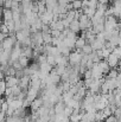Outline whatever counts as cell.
Listing matches in <instances>:
<instances>
[{"mask_svg": "<svg viewBox=\"0 0 121 122\" xmlns=\"http://www.w3.org/2000/svg\"><path fill=\"white\" fill-rule=\"evenodd\" d=\"M1 18L4 20L12 19V10L11 8H2V15H1Z\"/></svg>", "mask_w": 121, "mask_h": 122, "instance_id": "10", "label": "cell"}, {"mask_svg": "<svg viewBox=\"0 0 121 122\" xmlns=\"http://www.w3.org/2000/svg\"><path fill=\"white\" fill-rule=\"evenodd\" d=\"M40 32H42V33H50V32H51V29L49 27V25H44V24H43V26H42V29H40Z\"/></svg>", "mask_w": 121, "mask_h": 122, "instance_id": "29", "label": "cell"}, {"mask_svg": "<svg viewBox=\"0 0 121 122\" xmlns=\"http://www.w3.org/2000/svg\"><path fill=\"white\" fill-rule=\"evenodd\" d=\"M16 98H18V100H20V101L25 100V98H26V92H24V91H20V94H19V95H18Z\"/></svg>", "mask_w": 121, "mask_h": 122, "instance_id": "35", "label": "cell"}, {"mask_svg": "<svg viewBox=\"0 0 121 122\" xmlns=\"http://www.w3.org/2000/svg\"><path fill=\"white\" fill-rule=\"evenodd\" d=\"M81 119H82V115H81V114L70 115V116H69V121H71V122H79Z\"/></svg>", "mask_w": 121, "mask_h": 122, "instance_id": "22", "label": "cell"}, {"mask_svg": "<svg viewBox=\"0 0 121 122\" xmlns=\"http://www.w3.org/2000/svg\"><path fill=\"white\" fill-rule=\"evenodd\" d=\"M71 5H73V10H80L81 6H82V1L81 0H75V1L71 2Z\"/></svg>", "mask_w": 121, "mask_h": 122, "instance_id": "23", "label": "cell"}, {"mask_svg": "<svg viewBox=\"0 0 121 122\" xmlns=\"http://www.w3.org/2000/svg\"><path fill=\"white\" fill-rule=\"evenodd\" d=\"M11 94H12V88L6 86V89H5V91H4V96L6 97V96H8V95H11Z\"/></svg>", "mask_w": 121, "mask_h": 122, "instance_id": "36", "label": "cell"}, {"mask_svg": "<svg viewBox=\"0 0 121 122\" xmlns=\"http://www.w3.org/2000/svg\"><path fill=\"white\" fill-rule=\"evenodd\" d=\"M36 122H43V121H42L40 119H37V121H36Z\"/></svg>", "mask_w": 121, "mask_h": 122, "instance_id": "43", "label": "cell"}, {"mask_svg": "<svg viewBox=\"0 0 121 122\" xmlns=\"http://www.w3.org/2000/svg\"><path fill=\"white\" fill-rule=\"evenodd\" d=\"M4 38H5V36H4V35L0 32V44H1V41H4Z\"/></svg>", "mask_w": 121, "mask_h": 122, "instance_id": "40", "label": "cell"}, {"mask_svg": "<svg viewBox=\"0 0 121 122\" xmlns=\"http://www.w3.org/2000/svg\"><path fill=\"white\" fill-rule=\"evenodd\" d=\"M112 53H114L118 58H120L121 57V47L120 46H115V47H114V50L112 51Z\"/></svg>", "mask_w": 121, "mask_h": 122, "instance_id": "27", "label": "cell"}, {"mask_svg": "<svg viewBox=\"0 0 121 122\" xmlns=\"http://www.w3.org/2000/svg\"><path fill=\"white\" fill-rule=\"evenodd\" d=\"M29 68L32 70V72H37V71H39V63L33 61L31 64H29Z\"/></svg>", "mask_w": 121, "mask_h": 122, "instance_id": "16", "label": "cell"}, {"mask_svg": "<svg viewBox=\"0 0 121 122\" xmlns=\"http://www.w3.org/2000/svg\"><path fill=\"white\" fill-rule=\"evenodd\" d=\"M103 43L105 41H100V39H96V37H95V41L90 44V46H91L93 51H97V50H101L103 47Z\"/></svg>", "mask_w": 121, "mask_h": 122, "instance_id": "7", "label": "cell"}, {"mask_svg": "<svg viewBox=\"0 0 121 122\" xmlns=\"http://www.w3.org/2000/svg\"><path fill=\"white\" fill-rule=\"evenodd\" d=\"M7 108H8V104H7L6 101H4V102L1 103V110H0V112H6Z\"/></svg>", "mask_w": 121, "mask_h": 122, "instance_id": "38", "label": "cell"}, {"mask_svg": "<svg viewBox=\"0 0 121 122\" xmlns=\"http://www.w3.org/2000/svg\"><path fill=\"white\" fill-rule=\"evenodd\" d=\"M85 44V41L81 37H77V39L75 41V49H82V46Z\"/></svg>", "mask_w": 121, "mask_h": 122, "instance_id": "18", "label": "cell"}, {"mask_svg": "<svg viewBox=\"0 0 121 122\" xmlns=\"http://www.w3.org/2000/svg\"><path fill=\"white\" fill-rule=\"evenodd\" d=\"M85 78H91V71H90V69H87L83 72V80H85Z\"/></svg>", "mask_w": 121, "mask_h": 122, "instance_id": "32", "label": "cell"}, {"mask_svg": "<svg viewBox=\"0 0 121 122\" xmlns=\"http://www.w3.org/2000/svg\"><path fill=\"white\" fill-rule=\"evenodd\" d=\"M12 88V95H14L16 97L20 94V91H21V89L19 88V85H13V86H11Z\"/></svg>", "mask_w": 121, "mask_h": 122, "instance_id": "21", "label": "cell"}, {"mask_svg": "<svg viewBox=\"0 0 121 122\" xmlns=\"http://www.w3.org/2000/svg\"><path fill=\"white\" fill-rule=\"evenodd\" d=\"M91 51H93V49H91L90 44H84L82 46V49H81V53L82 55H89Z\"/></svg>", "mask_w": 121, "mask_h": 122, "instance_id": "14", "label": "cell"}, {"mask_svg": "<svg viewBox=\"0 0 121 122\" xmlns=\"http://www.w3.org/2000/svg\"><path fill=\"white\" fill-rule=\"evenodd\" d=\"M4 74H5V76H14V74H16V69H13L12 66H10Z\"/></svg>", "mask_w": 121, "mask_h": 122, "instance_id": "24", "label": "cell"}, {"mask_svg": "<svg viewBox=\"0 0 121 122\" xmlns=\"http://www.w3.org/2000/svg\"><path fill=\"white\" fill-rule=\"evenodd\" d=\"M62 23H63L64 29H68V27H69V24H70V20H69L68 18H65V19H63V20H62Z\"/></svg>", "mask_w": 121, "mask_h": 122, "instance_id": "37", "label": "cell"}, {"mask_svg": "<svg viewBox=\"0 0 121 122\" xmlns=\"http://www.w3.org/2000/svg\"><path fill=\"white\" fill-rule=\"evenodd\" d=\"M62 41H63V44H64L67 47H69L71 51L75 50V41H76L75 39H70V38H67V37H65Z\"/></svg>", "mask_w": 121, "mask_h": 122, "instance_id": "9", "label": "cell"}, {"mask_svg": "<svg viewBox=\"0 0 121 122\" xmlns=\"http://www.w3.org/2000/svg\"><path fill=\"white\" fill-rule=\"evenodd\" d=\"M53 66H51L49 63H46V62H44V63H42L39 64V70L40 71H43V72H45V74H49L50 71H51V69H52Z\"/></svg>", "mask_w": 121, "mask_h": 122, "instance_id": "11", "label": "cell"}, {"mask_svg": "<svg viewBox=\"0 0 121 122\" xmlns=\"http://www.w3.org/2000/svg\"><path fill=\"white\" fill-rule=\"evenodd\" d=\"M13 69H16V70H20V69H23L21 68V65L19 64V62L18 61H14V62H12V65H11Z\"/></svg>", "mask_w": 121, "mask_h": 122, "instance_id": "30", "label": "cell"}, {"mask_svg": "<svg viewBox=\"0 0 121 122\" xmlns=\"http://www.w3.org/2000/svg\"><path fill=\"white\" fill-rule=\"evenodd\" d=\"M70 31H73V32H75V33H80L81 32V29H80V24H79V20H76V19H74V20H71L70 21V24H69V27H68Z\"/></svg>", "mask_w": 121, "mask_h": 122, "instance_id": "4", "label": "cell"}, {"mask_svg": "<svg viewBox=\"0 0 121 122\" xmlns=\"http://www.w3.org/2000/svg\"><path fill=\"white\" fill-rule=\"evenodd\" d=\"M113 115L115 116V119L118 120V122H120V120H121V107L120 108H115V110L113 112Z\"/></svg>", "mask_w": 121, "mask_h": 122, "instance_id": "20", "label": "cell"}, {"mask_svg": "<svg viewBox=\"0 0 121 122\" xmlns=\"http://www.w3.org/2000/svg\"><path fill=\"white\" fill-rule=\"evenodd\" d=\"M14 76L17 77V78H21L23 76H24V70L23 69H20V70H16V74H14Z\"/></svg>", "mask_w": 121, "mask_h": 122, "instance_id": "31", "label": "cell"}, {"mask_svg": "<svg viewBox=\"0 0 121 122\" xmlns=\"http://www.w3.org/2000/svg\"><path fill=\"white\" fill-rule=\"evenodd\" d=\"M2 96H4V92H2V91H0V97H2Z\"/></svg>", "mask_w": 121, "mask_h": 122, "instance_id": "42", "label": "cell"}, {"mask_svg": "<svg viewBox=\"0 0 121 122\" xmlns=\"http://www.w3.org/2000/svg\"><path fill=\"white\" fill-rule=\"evenodd\" d=\"M118 74H120L116 69H114V68H110V70L108 71V74L105 76V78H115L116 76H118Z\"/></svg>", "mask_w": 121, "mask_h": 122, "instance_id": "12", "label": "cell"}, {"mask_svg": "<svg viewBox=\"0 0 121 122\" xmlns=\"http://www.w3.org/2000/svg\"><path fill=\"white\" fill-rule=\"evenodd\" d=\"M82 53L80 52H77V51H75V50H73V51H70V53H69V56H68V61H69V65H76V64H80L81 59H82Z\"/></svg>", "mask_w": 121, "mask_h": 122, "instance_id": "1", "label": "cell"}, {"mask_svg": "<svg viewBox=\"0 0 121 122\" xmlns=\"http://www.w3.org/2000/svg\"><path fill=\"white\" fill-rule=\"evenodd\" d=\"M101 52H102V57H103V59H106V58L108 57V55L110 53V52H109L107 49H105V47H102V49H101Z\"/></svg>", "mask_w": 121, "mask_h": 122, "instance_id": "34", "label": "cell"}, {"mask_svg": "<svg viewBox=\"0 0 121 122\" xmlns=\"http://www.w3.org/2000/svg\"><path fill=\"white\" fill-rule=\"evenodd\" d=\"M56 30H58V31H63L64 30V26H63V23H62L61 19H58L56 21Z\"/></svg>", "mask_w": 121, "mask_h": 122, "instance_id": "28", "label": "cell"}, {"mask_svg": "<svg viewBox=\"0 0 121 122\" xmlns=\"http://www.w3.org/2000/svg\"><path fill=\"white\" fill-rule=\"evenodd\" d=\"M105 61L108 63V65H109L110 68H115V66H116V64L120 62V58H118L114 53H112V52H110V53L108 55V57H107Z\"/></svg>", "mask_w": 121, "mask_h": 122, "instance_id": "2", "label": "cell"}, {"mask_svg": "<svg viewBox=\"0 0 121 122\" xmlns=\"http://www.w3.org/2000/svg\"><path fill=\"white\" fill-rule=\"evenodd\" d=\"M46 63H49L51 66H55L56 63H55V56L52 55H46Z\"/></svg>", "mask_w": 121, "mask_h": 122, "instance_id": "19", "label": "cell"}, {"mask_svg": "<svg viewBox=\"0 0 121 122\" xmlns=\"http://www.w3.org/2000/svg\"><path fill=\"white\" fill-rule=\"evenodd\" d=\"M96 6H97V0H88V7L89 8L96 10Z\"/></svg>", "mask_w": 121, "mask_h": 122, "instance_id": "26", "label": "cell"}, {"mask_svg": "<svg viewBox=\"0 0 121 122\" xmlns=\"http://www.w3.org/2000/svg\"><path fill=\"white\" fill-rule=\"evenodd\" d=\"M0 32H1L5 37H7V36H8V29H7L2 23H1V25H0Z\"/></svg>", "mask_w": 121, "mask_h": 122, "instance_id": "25", "label": "cell"}, {"mask_svg": "<svg viewBox=\"0 0 121 122\" xmlns=\"http://www.w3.org/2000/svg\"><path fill=\"white\" fill-rule=\"evenodd\" d=\"M97 64H99V66H100V69H101V71H102L103 76H106V75L108 74V71L110 70V66L108 65V63H107L105 59H101Z\"/></svg>", "mask_w": 121, "mask_h": 122, "instance_id": "5", "label": "cell"}, {"mask_svg": "<svg viewBox=\"0 0 121 122\" xmlns=\"http://www.w3.org/2000/svg\"><path fill=\"white\" fill-rule=\"evenodd\" d=\"M5 78V74L2 71H0V80H4Z\"/></svg>", "mask_w": 121, "mask_h": 122, "instance_id": "39", "label": "cell"}, {"mask_svg": "<svg viewBox=\"0 0 121 122\" xmlns=\"http://www.w3.org/2000/svg\"><path fill=\"white\" fill-rule=\"evenodd\" d=\"M8 106H11V107L16 110V109H18V108H20V107L23 106V101H20V100H18V98H14Z\"/></svg>", "mask_w": 121, "mask_h": 122, "instance_id": "13", "label": "cell"}, {"mask_svg": "<svg viewBox=\"0 0 121 122\" xmlns=\"http://www.w3.org/2000/svg\"><path fill=\"white\" fill-rule=\"evenodd\" d=\"M40 106H43V98H42V97H36V98L31 102L30 108H31V110H37Z\"/></svg>", "mask_w": 121, "mask_h": 122, "instance_id": "6", "label": "cell"}, {"mask_svg": "<svg viewBox=\"0 0 121 122\" xmlns=\"http://www.w3.org/2000/svg\"><path fill=\"white\" fill-rule=\"evenodd\" d=\"M17 61L19 62V64L21 65V68H26V66H29V64H30V58H27L26 56H23V55H20Z\"/></svg>", "mask_w": 121, "mask_h": 122, "instance_id": "8", "label": "cell"}, {"mask_svg": "<svg viewBox=\"0 0 121 122\" xmlns=\"http://www.w3.org/2000/svg\"><path fill=\"white\" fill-rule=\"evenodd\" d=\"M108 1H109V2H113V1H114V0H108Z\"/></svg>", "mask_w": 121, "mask_h": 122, "instance_id": "44", "label": "cell"}, {"mask_svg": "<svg viewBox=\"0 0 121 122\" xmlns=\"http://www.w3.org/2000/svg\"><path fill=\"white\" fill-rule=\"evenodd\" d=\"M2 4H4V0H0V6H2Z\"/></svg>", "mask_w": 121, "mask_h": 122, "instance_id": "41", "label": "cell"}, {"mask_svg": "<svg viewBox=\"0 0 121 122\" xmlns=\"http://www.w3.org/2000/svg\"><path fill=\"white\" fill-rule=\"evenodd\" d=\"M101 112H102V115L105 116V119H106V117H108V116H110V115H113V112L110 110V108H109L108 106H106Z\"/></svg>", "mask_w": 121, "mask_h": 122, "instance_id": "17", "label": "cell"}, {"mask_svg": "<svg viewBox=\"0 0 121 122\" xmlns=\"http://www.w3.org/2000/svg\"><path fill=\"white\" fill-rule=\"evenodd\" d=\"M59 33H61V31H58V30H51V32H50L52 38H58Z\"/></svg>", "mask_w": 121, "mask_h": 122, "instance_id": "33", "label": "cell"}, {"mask_svg": "<svg viewBox=\"0 0 121 122\" xmlns=\"http://www.w3.org/2000/svg\"><path fill=\"white\" fill-rule=\"evenodd\" d=\"M42 37H43V44H51L52 37L50 33H42Z\"/></svg>", "mask_w": 121, "mask_h": 122, "instance_id": "15", "label": "cell"}, {"mask_svg": "<svg viewBox=\"0 0 121 122\" xmlns=\"http://www.w3.org/2000/svg\"><path fill=\"white\" fill-rule=\"evenodd\" d=\"M4 80L6 82V86H10V88L19 84V78H17L16 76H5Z\"/></svg>", "mask_w": 121, "mask_h": 122, "instance_id": "3", "label": "cell"}]
</instances>
